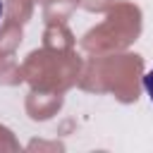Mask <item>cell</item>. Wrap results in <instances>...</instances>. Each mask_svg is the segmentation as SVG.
<instances>
[{"mask_svg": "<svg viewBox=\"0 0 153 153\" xmlns=\"http://www.w3.org/2000/svg\"><path fill=\"white\" fill-rule=\"evenodd\" d=\"M143 91H146V96L153 100V67L143 74Z\"/></svg>", "mask_w": 153, "mask_h": 153, "instance_id": "1", "label": "cell"}, {"mask_svg": "<svg viewBox=\"0 0 153 153\" xmlns=\"http://www.w3.org/2000/svg\"><path fill=\"white\" fill-rule=\"evenodd\" d=\"M0 19H2V0H0Z\"/></svg>", "mask_w": 153, "mask_h": 153, "instance_id": "2", "label": "cell"}]
</instances>
